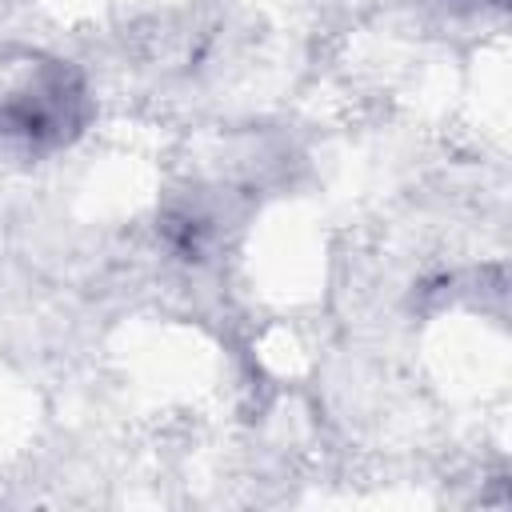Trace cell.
Returning <instances> with one entry per match:
<instances>
[{
  "label": "cell",
  "instance_id": "1",
  "mask_svg": "<svg viewBox=\"0 0 512 512\" xmlns=\"http://www.w3.org/2000/svg\"><path fill=\"white\" fill-rule=\"evenodd\" d=\"M88 112V88L72 64H28L0 92V164H28L68 148L84 132Z\"/></svg>",
  "mask_w": 512,
  "mask_h": 512
}]
</instances>
